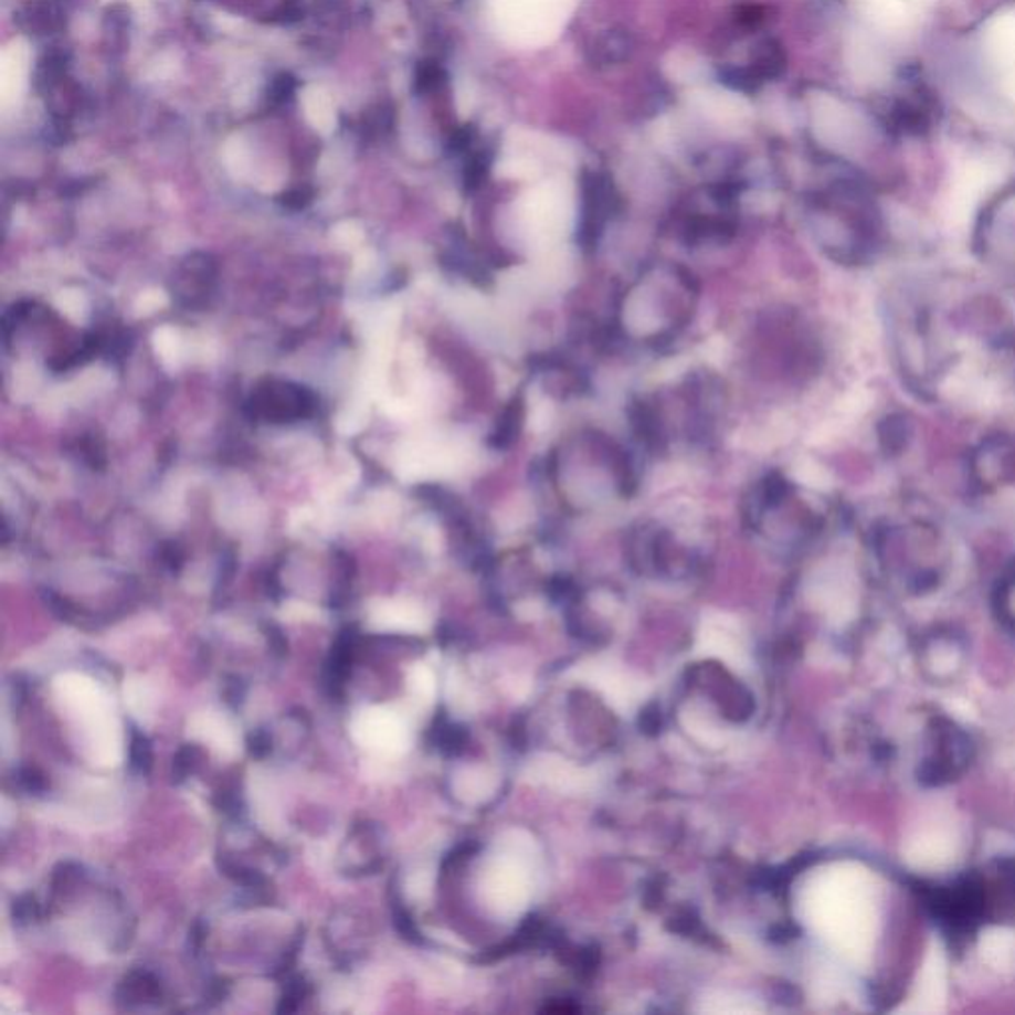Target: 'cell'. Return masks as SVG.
<instances>
[{
	"label": "cell",
	"mask_w": 1015,
	"mask_h": 1015,
	"mask_svg": "<svg viewBox=\"0 0 1015 1015\" xmlns=\"http://www.w3.org/2000/svg\"><path fill=\"white\" fill-rule=\"evenodd\" d=\"M947 958L938 944L930 948L924 966L920 970L919 984L910 1000V1009L917 1014H937L947 1002Z\"/></svg>",
	"instance_id": "obj_8"
},
{
	"label": "cell",
	"mask_w": 1015,
	"mask_h": 1015,
	"mask_svg": "<svg viewBox=\"0 0 1015 1015\" xmlns=\"http://www.w3.org/2000/svg\"><path fill=\"white\" fill-rule=\"evenodd\" d=\"M272 750V738L266 730H254L251 736H249V752L254 758H266L271 754Z\"/></svg>",
	"instance_id": "obj_26"
},
{
	"label": "cell",
	"mask_w": 1015,
	"mask_h": 1015,
	"mask_svg": "<svg viewBox=\"0 0 1015 1015\" xmlns=\"http://www.w3.org/2000/svg\"><path fill=\"white\" fill-rule=\"evenodd\" d=\"M201 760H203V752L201 748L194 744H187L179 750V754L175 755L173 762V780L175 782H183L189 775L197 772V768L201 765Z\"/></svg>",
	"instance_id": "obj_20"
},
{
	"label": "cell",
	"mask_w": 1015,
	"mask_h": 1015,
	"mask_svg": "<svg viewBox=\"0 0 1015 1015\" xmlns=\"http://www.w3.org/2000/svg\"><path fill=\"white\" fill-rule=\"evenodd\" d=\"M306 996H308V984H306V980H304V977H294L290 984H288V987H286V994L282 997V1004L281 1007H278V1012H281V1014H284V1012H286V1014H288V1012H296Z\"/></svg>",
	"instance_id": "obj_23"
},
{
	"label": "cell",
	"mask_w": 1015,
	"mask_h": 1015,
	"mask_svg": "<svg viewBox=\"0 0 1015 1015\" xmlns=\"http://www.w3.org/2000/svg\"><path fill=\"white\" fill-rule=\"evenodd\" d=\"M129 765L136 774H149L154 765V754H151V744L146 736L134 730L131 732V742H129Z\"/></svg>",
	"instance_id": "obj_19"
},
{
	"label": "cell",
	"mask_w": 1015,
	"mask_h": 1015,
	"mask_svg": "<svg viewBox=\"0 0 1015 1015\" xmlns=\"http://www.w3.org/2000/svg\"><path fill=\"white\" fill-rule=\"evenodd\" d=\"M980 952L984 962L997 970H1007L1015 964V932L1014 930H987L980 942Z\"/></svg>",
	"instance_id": "obj_15"
},
{
	"label": "cell",
	"mask_w": 1015,
	"mask_h": 1015,
	"mask_svg": "<svg viewBox=\"0 0 1015 1015\" xmlns=\"http://www.w3.org/2000/svg\"><path fill=\"white\" fill-rule=\"evenodd\" d=\"M242 698H244V685H242L241 680L234 678L233 683L226 688V700L236 706L241 705Z\"/></svg>",
	"instance_id": "obj_29"
},
{
	"label": "cell",
	"mask_w": 1015,
	"mask_h": 1015,
	"mask_svg": "<svg viewBox=\"0 0 1015 1015\" xmlns=\"http://www.w3.org/2000/svg\"><path fill=\"white\" fill-rule=\"evenodd\" d=\"M726 84L740 92H754L762 84V78L755 74L754 68H732L722 72Z\"/></svg>",
	"instance_id": "obj_22"
},
{
	"label": "cell",
	"mask_w": 1015,
	"mask_h": 1015,
	"mask_svg": "<svg viewBox=\"0 0 1015 1015\" xmlns=\"http://www.w3.org/2000/svg\"><path fill=\"white\" fill-rule=\"evenodd\" d=\"M803 922L827 947L853 964H867L875 940L877 909L867 870L835 863L813 873L800 892Z\"/></svg>",
	"instance_id": "obj_2"
},
{
	"label": "cell",
	"mask_w": 1015,
	"mask_h": 1015,
	"mask_svg": "<svg viewBox=\"0 0 1015 1015\" xmlns=\"http://www.w3.org/2000/svg\"><path fill=\"white\" fill-rule=\"evenodd\" d=\"M524 416H526V401H524L522 393H518L504 405L503 413L496 419L488 445L493 446L494 451L510 448L522 433Z\"/></svg>",
	"instance_id": "obj_13"
},
{
	"label": "cell",
	"mask_w": 1015,
	"mask_h": 1015,
	"mask_svg": "<svg viewBox=\"0 0 1015 1015\" xmlns=\"http://www.w3.org/2000/svg\"><path fill=\"white\" fill-rule=\"evenodd\" d=\"M268 643H271V647L274 648V653H276L278 657L286 653V638H284V635H282L281 628H268Z\"/></svg>",
	"instance_id": "obj_28"
},
{
	"label": "cell",
	"mask_w": 1015,
	"mask_h": 1015,
	"mask_svg": "<svg viewBox=\"0 0 1015 1015\" xmlns=\"http://www.w3.org/2000/svg\"><path fill=\"white\" fill-rule=\"evenodd\" d=\"M252 415L271 419L274 423L296 421L314 413L316 399L308 389L268 381L261 391H256L251 401Z\"/></svg>",
	"instance_id": "obj_7"
},
{
	"label": "cell",
	"mask_w": 1015,
	"mask_h": 1015,
	"mask_svg": "<svg viewBox=\"0 0 1015 1015\" xmlns=\"http://www.w3.org/2000/svg\"><path fill=\"white\" fill-rule=\"evenodd\" d=\"M496 792V778L484 768H471L463 778L461 793L468 802H484Z\"/></svg>",
	"instance_id": "obj_18"
},
{
	"label": "cell",
	"mask_w": 1015,
	"mask_h": 1015,
	"mask_svg": "<svg viewBox=\"0 0 1015 1015\" xmlns=\"http://www.w3.org/2000/svg\"><path fill=\"white\" fill-rule=\"evenodd\" d=\"M620 197L607 177L585 173L581 179V221L578 242L585 252H593L610 216L617 211Z\"/></svg>",
	"instance_id": "obj_5"
},
{
	"label": "cell",
	"mask_w": 1015,
	"mask_h": 1015,
	"mask_svg": "<svg viewBox=\"0 0 1015 1015\" xmlns=\"http://www.w3.org/2000/svg\"><path fill=\"white\" fill-rule=\"evenodd\" d=\"M628 50H631V40H628L627 34L607 32L591 49V54H593L591 60L600 62V64H615V62L627 59Z\"/></svg>",
	"instance_id": "obj_16"
},
{
	"label": "cell",
	"mask_w": 1015,
	"mask_h": 1015,
	"mask_svg": "<svg viewBox=\"0 0 1015 1015\" xmlns=\"http://www.w3.org/2000/svg\"><path fill=\"white\" fill-rule=\"evenodd\" d=\"M80 877V867L74 865V863H64L60 865L56 875H54V890L68 889L72 882H76V879Z\"/></svg>",
	"instance_id": "obj_27"
},
{
	"label": "cell",
	"mask_w": 1015,
	"mask_h": 1015,
	"mask_svg": "<svg viewBox=\"0 0 1015 1015\" xmlns=\"http://www.w3.org/2000/svg\"><path fill=\"white\" fill-rule=\"evenodd\" d=\"M910 292L892 314V336L899 358L922 391H947L956 383L958 371L997 363H1015V302L996 290L966 288L960 281L952 288Z\"/></svg>",
	"instance_id": "obj_1"
},
{
	"label": "cell",
	"mask_w": 1015,
	"mask_h": 1015,
	"mask_svg": "<svg viewBox=\"0 0 1015 1015\" xmlns=\"http://www.w3.org/2000/svg\"><path fill=\"white\" fill-rule=\"evenodd\" d=\"M591 778L585 770L570 764L568 760L546 755L538 758L530 764V780L546 783L560 792H583L590 787Z\"/></svg>",
	"instance_id": "obj_10"
},
{
	"label": "cell",
	"mask_w": 1015,
	"mask_h": 1015,
	"mask_svg": "<svg viewBox=\"0 0 1015 1015\" xmlns=\"http://www.w3.org/2000/svg\"><path fill=\"white\" fill-rule=\"evenodd\" d=\"M578 678L598 688L605 700L621 715H628L645 697L643 683L611 658H595L575 668Z\"/></svg>",
	"instance_id": "obj_6"
},
{
	"label": "cell",
	"mask_w": 1015,
	"mask_h": 1015,
	"mask_svg": "<svg viewBox=\"0 0 1015 1015\" xmlns=\"http://www.w3.org/2000/svg\"><path fill=\"white\" fill-rule=\"evenodd\" d=\"M697 651L702 655H708V657L725 660L728 667L742 668L750 665L744 638L738 633V628L734 625H730L726 621H715V623L706 625L705 631L700 633V638H698Z\"/></svg>",
	"instance_id": "obj_9"
},
{
	"label": "cell",
	"mask_w": 1015,
	"mask_h": 1015,
	"mask_svg": "<svg viewBox=\"0 0 1015 1015\" xmlns=\"http://www.w3.org/2000/svg\"><path fill=\"white\" fill-rule=\"evenodd\" d=\"M972 478L990 494L1015 493V435L986 438L972 455Z\"/></svg>",
	"instance_id": "obj_4"
},
{
	"label": "cell",
	"mask_w": 1015,
	"mask_h": 1015,
	"mask_svg": "<svg viewBox=\"0 0 1015 1015\" xmlns=\"http://www.w3.org/2000/svg\"><path fill=\"white\" fill-rule=\"evenodd\" d=\"M628 423H631V429H633L635 436L643 445L647 446L648 451H653V453L665 451L667 436L663 431V423H660L657 409L651 405L648 401L635 399L628 405Z\"/></svg>",
	"instance_id": "obj_12"
},
{
	"label": "cell",
	"mask_w": 1015,
	"mask_h": 1015,
	"mask_svg": "<svg viewBox=\"0 0 1015 1015\" xmlns=\"http://www.w3.org/2000/svg\"><path fill=\"white\" fill-rule=\"evenodd\" d=\"M536 843L528 833L510 832L496 845L483 873V897L498 919L522 914L532 899Z\"/></svg>",
	"instance_id": "obj_3"
},
{
	"label": "cell",
	"mask_w": 1015,
	"mask_h": 1015,
	"mask_svg": "<svg viewBox=\"0 0 1015 1015\" xmlns=\"http://www.w3.org/2000/svg\"><path fill=\"white\" fill-rule=\"evenodd\" d=\"M12 914H14V920H17L19 924H30V922H34V920L39 919V905H36V900L32 899L30 895H24V897H20V899L14 902Z\"/></svg>",
	"instance_id": "obj_24"
},
{
	"label": "cell",
	"mask_w": 1015,
	"mask_h": 1015,
	"mask_svg": "<svg viewBox=\"0 0 1015 1015\" xmlns=\"http://www.w3.org/2000/svg\"><path fill=\"white\" fill-rule=\"evenodd\" d=\"M27 66H29V54L27 49L14 42L10 49L4 50L2 54V74H0V92H2V107H9L10 102H14L22 92V86L27 82Z\"/></svg>",
	"instance_id": "obj_14"
},
{
	"label": "cell",
	"mask_w": 1015,
	"mask_h": 1015,
	"mask_svg": "<svg viewBox=\"0 0 1015 1015\" xmlns=\"http://www.w3.org/2000/svg\"><path fill=\"white\" fill-rule=\"evenodd\" d=\"M954 855V837L944 829L920 833L907 847V859L919 869H938Z\"/></svg>",
	"instance_id": "obj_11"
},
{
	"label": "cell",
	"mask_w": 1015,
	"mask_h": 1015,
	"mask_svg": "<svg viewBox=\"0 0 1015 1015\" xmlns=\"http://www.w3.org/2000/svg\"><path fill=\"white\" fill-rule=\"evenodd\" d=\"M760 19H762V17H760V10L752 9V7L746 9L744 12H742V17H740V20H742V22H748V24H755Z\"/></svg>",
	"instance_id": "obj_30"
},
{
	"label": "cell",
	"mask_w": 1015,
	"mask_h": 1015,
	"mask_svg": "<svg viewBox=\"0 0 1015 1015\" xmlns=\"http://www.w3.org/2000/svg\"><path fill=\"white\" fill-rule=\"evenodd\" d=\"M752 68H754L755 74L764 80L778 78L782 74L783 68H785V56H783L782 49L768 40L764 44H760L758 50H755L754 62H752Z\"/></svg>",
	"instance_id": "obj_17"
},
{
	"label": "cell",
	"mask_w": 1015,
	"mask_h": 1015,
	"mask_svg": "<svg viewBox=\"0 0 1015 1015\" xmlns=\"http://www.w3.org/2000/svg\"><path fill=\"white\" fill-rule=\"evenodd\" d=\"M710 1004L705 1006V1009L708 1012H715V1014H750V1012H755V1006L750 1002V1000H742L738 996H722L710 997L708 1000Z\"/></svg>",
	"instance_id": "obj_21"
},
{
	"label": "cell",
	"mask_w": 1015,
	"mask_h": 1015,
	"mask_svg": "<svg viewBox=\"0 0 1015 1015\" xmlns=\"http://www.w3.org/2000/svg\"><path fill=\"white\" fill-rule=\"evenodd\" d=\"M19 782L27 792L34 793V795L46 792V780H44V775L36 772V770H32V768L20 770Z\"/></svg>",
	"instance_id": "obj_25"
}]
</instances>
